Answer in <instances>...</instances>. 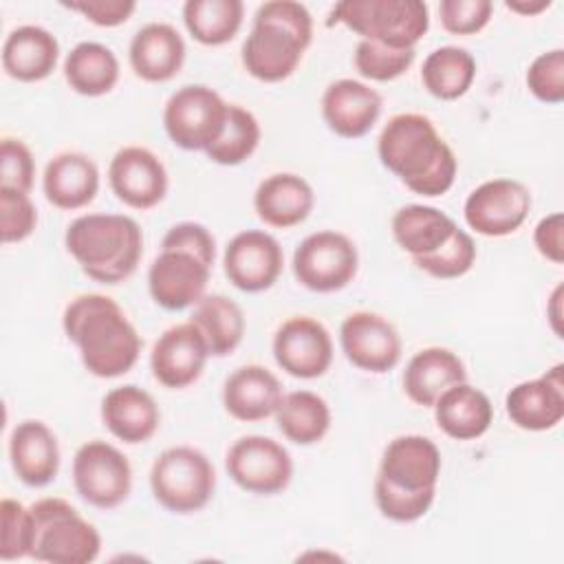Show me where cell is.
<instances>
[{
    "label": "cell",
    "instance_id": "cell-12",
    "mask_svg": "<svg viewBox=\"0 0 564 564\" xmlns=\"http://www.w3.org/2000/svg\"><path fill=\"white\" fill-rule=\"evenodd\" d=\"M225 469L240 489L256 496L280 494L293 478L289 449L262 434H249L234 441L225 456Z\"/></svg>",
    "mask_w": 564,
    "mask_h": 564
},
{
    "label": "cell",
    "instance_id": "cell-18",
    "mask_svg": "<svg viewBox=\"0 0 564 564\" xmlns=\"http://www.w3.org/2000/svg\"><path fill=\"white\" fill-rule=\"evenodd\" d=\"M212 267L194 253L161 249L148 269V291L165 311H183L196 304L207 289Z\"/></svg>",
    "mask_w": 564,
    "mask_h": 564
},
{
    "label": "cell",
    "instance_id": "cell-43",
    "mask_svg": "<svg viewBox=\"0 0 564 564\" xmlns=\"http://www.w3.org/2000/svg\"><path fill=\"white\" fill-rule=\"evenodd\" d=\"M494 13L491 0H443L438 4V18L452 35H476L480 33Z\"/></svg>",
    "mask_w": 564,
    "mask_h": 564
},
{
    "label": "cell",
    "instance_id": "cell-49",
    "mask_svg": "<svg viewBox=\"0 0 564 564\" xmlns=\"http://www.w3.org/2000/svg\"><path fill=\"white\" fill-rule=\"evenodd\" d=\"M553 2L551 0H507L505 7L513 13H520V15H538L542 11H546Z\"/></svg>",
    "mask_w": 564,
    "mask_h": 564
},
{
    "label": "cell",
    "instance_id": "cell-39",
    "mask_svg": "<svg viewBox=\"0 0 564 564\" xmlns=\"http://www.w3.org/2000/svg\"><path fill=\"white\" fill-rule=\"evenodd\" d=\"M476 262V242L474 238L458 227V231L434 253L416 258L414 264L432 278L454 280L465 275Z\"/></svg>",
    "mask_w": 564,
    "mask_h": 564
},
{
    "label": "cell",
    "instance_id": "cell-25",
    "mask_svg": "<svg viewBox=\"0 0 564 564\" xmlns=\"http://www.w3.org/2000/svg\"><path fill=\"white\" fill-rule=\"evenodd\" d=\"M101 421L115 438L128 445H139L156 434L161 412L148 390L126 383L112 388L101 399Z\"/></svg>",
    "mask_w": 564,
    "mask_h": 564
},
{
    "label": "cell",
    "instance_id": "cell-31",
    "mask_svg": "<svg viewBox=\"0 0 564 564\" xmlns=\"http://www.w3.org/2000/svg\"><path fill=\"white\" fill-rule=\"evenodd\" d=\"M390 229L394 242L416 260L441 249L458 231V225L438 207L412 203L394 212Z\"/></svg>",
    "mask_w": 564,
    "mask_h": 564
},
{
    "label": "cell",
    "instance_id": "cell-28",
    "mask_svg": "<svg viewBox=\"0 0 564 564\" xmlns=\"http://www.w3.org/2000/svg\"><path fill=\"white\" fill-rule=\"evenodd\" d=\"M59 62L57 37L37 24L13 29L2 44V68L11 79L33 84L46 79Z\"/></svg>",
    "mask_w": 564,
    "mask_h": 564
},
{
    "label": "cell",
    "instance_id": "cell-4",
    "mask_svg": "<svg viewBox=\"0 0 564 564\" xmlns=\"http://www.w3.org/2000/svg\"><path fill=\"white\" fill-rule=\"evenodd\" d=\"M313 40L308 9L293 0H269L258 7L242 44L245 70L264 84L291 77Z\"/></svg>",
    "mask_w": 564,
    "mask_h": 564
},
{
    "label": "cell",
    "instance_id": "cell-5",
    "mask_svg": "<svg viewBox=\"0 0 564 564\" xmlns=\"http://www.w3.org/2000/svg\"><path fill=\"white\" fill-rule=\"evenodd\" d=\"M66 251L79 269L99 284L128 280L143 256V234L126 214H84L64 234Z\"/></svg>",
    "mask_w": 564,
    "mask_h": 564
},
{
    "label": "cell",
    "instance_id": "cell-23",
    "mask_svg": "<svg viewBox=\"0 0 564 564\" xmlns=\"http://www.w3.org/2000/svg\"><path fill=\"white\" fill-rule=\"evenodd\" d=\"M282 397L280 379L258 364L236 368L223 383V405L229 416L242 423L273 416Z\"/></svg>",
    "mask_w": 564,
    "mask_h": 564
},
{
    "label": "cell",
    "instance_id": "cell-47",
    "mask_svg": "<svg viewBox=\"0 0 564 564\" xmlns=\"http://www.w3.org/2000/svg\"><path fill=\"white\" fill-rule=\"evenodd\" d=\"M533 245L542 258L553 264L564 262V216L553 212L544 216L533 229Z\"/></svg>",
    "mask_w": 564,
    "mask_h": 564
},
{
    "label": "cell",
    "instance_id": "cell-19",
    "mask_svg": "<svg viewBox=\"0 0 564 564\" xmlns=\"http://www.w3.org/2000/svg\"><path fill=\"white\" fill-rule=\"evenodd\" d=\"M209 357L207 341L198 326L183 322L159 335L150 352V370L161 386L181 390L203 375Z\"/></svg>",
    "mask_w": 564,
    "mask_h": 564
},
{
    "label": "cell",
    "instance_id": "cell-38",
    "mask_svg": "<svg viewBox=\"0 0 564 564\" xmlns=\"http://www.w3.org/2000/svg\"><path fill=\"white\" fill-rule=\"evenodd\" d=\"M414 57L416 48H392L370 40H359L355 46V68L370 82H392L405 75Z\"/></svg>",
    "mask_w": 564,
    "mask_h": 564
},
{
    "label": "cell",
    "instance_id": "cell-20",
    "mask_svg": "<svg viewBox=\"0 0 564 564\" xmlns=\"http://www.w3.org/2000/svg\"><path fill=\"white\" fill-rule=\"evenodd\" d=\"M507 416L527 432H544L564 419V364L544 375L516 383L505 397Z\"/></svg>",
    "mask_w": 564,
    "mask_h": 564
},
{
    "label": "cell",
    "instance_id": "cell-1",
    "mask_svg": "<svg viewBox=\"0 0 564 564\" xmlns=\"http://www.w3.org/2000/svg\"><path fill=\"white\" fill-rule=\"evenodd\" d=\"M377 154L381 165L419 196H443L456 181L454 150L421 112L390 117L379 132Z\"/></svg>",
    "mask_w": 564,
    "mask_h": 564
},
{
    "label": "cell",
    "instance_id": "cell-17",
    "mask_svg": "<svg viewBox=\"0 0 564 564\" xmlns=\"http://www.w3.org/2000/svg\"><path fill=\"white\" fill-rule=\"evenodd\" d=\"M112 194L132 209H152L167 194V170L163 161L143 145H126L108 165Z\"/></svg>",
    "mask_w": 564,
    "mask_h": 564
},
{
    "label": "cell",
    "instance_id": "cell-26",
    "mask_svg": "<svg viewBox=\"0 0 564 564\" xmlns=\"http://www.w3.org/2000/svg\"><path fill=\"white\" fill-rule=\"evenodd\" d=\"M315 205L313 187L293 172H275L260 181L253 192L258 218L275 229H291L308 218Z\"/></svg>",
    "mask_w": 564,
    "mask_h": 564
},
{
    "label": "cell",
    "instance_id": "cell-2",
    "mask_svg": "<svg viewBox=\"0 0 564 564\" xmlns=\"http://www.w3.org/2000/svg\"><path fill=\"white\" fill-rule=\"evenodd\" d=\"M62 328L93 377L117 379L130 372L139 359L141 337L123 308L108 295L73 297L64 308Z\"/></svg>",
    "mask_w": 564,
    "mask_h": 564
},
{
    "label": "cell",
    "instance_id": "cell-11",
    "mask_svg": "<svg viewBox=\"0 0 564 564\" xmlns=\"http://www.w3.org/2000/svg\"><path fill=\"white\" fill-rule=\"evenodd\" d=\"M73 485L84 502L97 509H115L132 489L130 460L106 441H88L73 456Z\"/></svg>",
    "mask_w": 564,
    "mask_h": 564
},
{
    "label": "cell",
    "instance_id": "cell-16",
    "mask_svg": "<svg viewBox=\"0 0 564 564\" xmlns=\"http://www.w3.org/2000/svg\"><path fill=\"white\" fill-rule=\"evenodd\" d=\"M339 344L355 368L372 375L390 372L401 359L399 330L392 322L372 311L346 315L339 326Z\"/></svg>",
    "mask_w": 564,
    "mask_h": 564
},
{
    "label": "cell",
    "instance_id": "cell-45",
    "mask_svg": "<svg viewBox=\"0 0 564 564\" xmlns=\"http://www.w3.org/2000/svg\"><path fill=\"white\" fill-rule=\"evenodd\" d=\"M161 249H181V251L194 253L200 260H205L209 267H214V260H216V238L205 225L194 220L172 225L161 240Z\"/></svg>",
    "mask_w": 564,
    "mask_h": 564
},
{
    "label": "cell",
    "instance_id": "cell-27",
    "mask_svg": "<svg viewBox=\"0 0 564 564\" xmlns=\"http://www.w3.org/2000/svg\"><path fill=\"white\" fill-rule=\"evenodd\" d=\"M42 189L53 207L64 212L82 209L99 192L97 163L82 152H59L44 167Z\"/></svg>",
    "mask_w": 564,
    "mask_h": 564
},
{
    "label": "cell",
    "instance_id": "cell-42",
    "mask_svg": "<svg viewBox=\"0 0 564 564\" xmlns=\"http://www.w3.org/2000/svg\"><path fill=\"white\" fill-rule=\"evenodd\" d=\"M2 516V542H0V560H22L31 555V509L20 500L2 498L0 502Z\"/></svg>",
    "mask_w": 564,
    "mask_h": 564
},
{
    "label": "cell",
    "instance_id": "cell-9",
    "mask_svg": "<svg viewBox=\"0 0 564 564\" xmlns=\"http://www.w3.org/2000/svg\"><path fill=\"white\" fill-rule=\"evenodd\" d=\"M229 104L205 84H187L170 95L163 108V128L181 150H207L227 123Z\"/></svg>",
    "mask_w": 564,
    "mask_h": 564
},
{
    "label": "cell",
    "instance_id": "cell-3",
    "mask_svg": "<svg viewBox=\"0 0 564 564\" xmlns=\"http://www.w3.org/2000/svg\"><path fill=\"white\" fill-rule=\"evenodd\" d=\"M438 476L441 452L434 441L421 434L392 438L375 480L377 509L392 522H416L434 502Z\"/></svg>",
    "mask_w": 564,
    "mask_h": 564
},
{
    "label": "cell",
    "instance_id": "cell-14",
    "mask_svg": "<svg viewBox=\"0 0 564 564\" xmlns=\"http://www.w3.org/2000/svg\"><path fill=\"white\" fill-rule=\"evenodd\" d=\"M275 364L291 377L317 379L333 364V339L328 328L308 315L282 322L271 344Z\"/></svg>",
    "mask_w": 564,
    "mask_h": 564
},
{
    "label": "cell",
    "instance_id": "cell-44",
    "mask_svg": "<svg viewBox=\"0 0 564 564\" xmlns=\"http://www.w3.org/2000/svg\"><path fill=\"white\" fill-rule=\"evenodd\" d=\"M35 181V159L20 139L4 137L0 143V187L31 192Z\"/></svg>",
    "mask_w": 564,
    "mask_h": 564
},
{
    "label": "cell",
    "instance_id": "cell-10",
    "mask_svg": "<svg viewBox=\"0 0 564 564\" xmlns=\"http://www.w3.org/2000/svg\"><path fill=\"white\" fill-rule=\"evenodd\" d=\"M359 269L355 242L333 229L306 236L293 251V275L313 293H335L348 286Z\"/></svg>",
    "mask_w": 564,
    "mask_h": 564
},
{
    "label": "cell",
    "instance_id": "cell-15",
    "mask_svg": "<svg viewBox=\"0 0 564 564\" xmlns=\"http://www.w3.org/2000/svg\"><path fill=\"white\" fill-rule=\"evenodd\" d=\"M284 267L280 242L262 229L238 231L225 247L223 269L227 280L245 293L271 289Z\"/></svg>",
    "mask_w": 564,
    "mask_h": 564
},
{
    "label": "cell",
    "instance_id": "cell-30",
    "mask_svg": "<svg viewBox=\"0 0 564 564\" xmlns=\"http://www.w3.org/2000/svg\"><path fill=\"white\" fill-rule=\"evenodd\" d=\"M432 408L436 425L454 441L480 438L494 421L489 397L467 381L447 388Z\"/></svg>",
    "mask_w": 564,
    "mask_h": 564
},
{
    "label": "cell",
    "instance_id": "cell-46",
    "mask_svg": "<svg viewBox=\"0 0 564 564\" xmlns=\"http://www.w3.org/2000/svg\"><path fill=\"white\" fill-rule=\"evenodd\" d=\"M62 7L82 13L88 22L97 26H119L128 22V18L134 13L137 2L132 0H73V2H62Z\"/></svg>",
    "mask_w": 564,
    "mask_h": 564
},
{
    "label": "cell",
    "instance_id": "cell-13",
    "mask_svg": "<svg viewBox=\"0 0 564 564\" xmlns=\"http://www.w3.org/2000/svg\"><path fill=\"white\" fill-rule=\"evenodd\" d=\"M531 212V192L516 178H491L469 192L463 216L471 231L487 238L516 234Z\"/></svg>",
    "mask_w": 564,
    "mask_h": 564
},
{
    "label": "cell",
    "instance_id": "cell-6",
    "mask_svg": "<svg viewBox=\"0 0 564 564\" xmlns=\"http://www.w3.org/2000/svg\"><path fill=\"white\" fill-rule=\"evenodd\" d=\"M31 555L48 564H88L101 551V535L68 500L42 498L31 507Z\"/></svg>",
    "mask_w": 564,
    "mask_h": 564
},
{
    "label": "cell",
    "instance_id": "cell-48",
    "mask_svg": "<svg viewBox=\"0 0 564 564\" xmlns=\"http://www.w3.org/2000/svg\"><path fill=\"white\" fill-rule=\"evenodd\" d=\"M562 284H557L549 297V304H546V315H549V322H551V328L557 337H562Z\"/></svg>",
    "mask_w": 564,
    "mask_h": 564
},
{
    "label": "cell",
    "instance_id": "cell-8",
    "mask_svg": "<svg viewBox=\"0 0 564 564\" xmlns=\"http://www.w3.org/2000/svg\"><path fill=\"white\" fill-rule=\"evenodd\" d=\"M154 500L170 513L187 516L205 509L216 489V471L209 458L189 445L163 449L150 467Z\"/></svg>",
    "mask_w": 564,
    "mask_h": 564
},
{
    "label": "cell",
    "instance_id": "cell-21",
    "mask_svg": "<svg viewBox=\"0 0 564 564\" xmlns=\"http://www.w3.org/2000/svg\"><path fill=\"white\" fill-rule=\"evenodd\" d=\"M381 108V95L372 86L350 77L330 82L322 95V117L328 130L341 139L366 137L375 128Z\"/></svg>",
    "mask_w": 564,
    "mask_h": 564
},
{
    "label": "cell",
    "instance_id": "cell-37",
    "mask_svg": "<svg viewBox=\"0 0 564 564\" xmlns=\"http://www.w3.org/2000/svg\"><path fill=\"white\" fill-rule=\"evenodd\" d=\"M260 137L262 130L253 112L238 104H229L225 130L220 139L205 150V154L218 165H240L258 150Z\"/></svg>",
    "mask_w": 564,
    "mask_h": 564
},
{
    "label": "cell",
    "instance_id": "cell-32",
    "mask_svg": "<svg viewBox=\"0 0 564 564\" xmlns=\"http://www.w3.org/2000/svg\"><path fill=\"white\" fill-rule=\"evenodd\" d=\"M64 79L77 95H108L119 82V59L101 42H79L64 59Z\"/></svg>",
    "mask_w": 564,
    "mask_h": 564
},
{
    "label": "cell",
    "instance_id": "cell-22",
    "mask_svg": "<svg viewBox=\"0 0 564 564\" xmlns=\"http://www.w3.org/2000/svg\"><path fill=\"white\" fill-rule=\"evenodd\" d=\"M9 460L20 482L26 487H46L59 471L57 436L46 423L26 419L9 436Z\"/></svg>",
    "mask_w": 564,
    "mask_h": 564
},
{
    "label": "cell",
    "instance_id": "cell-7",
    "mask_svg": "<svg viewBox=\"0 0 564 564\" xmlns=\"http://www.w3.org/2000/svg\"><path fill=\"white\" fill-rule=\"evenodd\" d=\"M328 24H344L361 40L392 48H416L430 29V9L421 0H341Z\"/></svg>",
    "mask_w": 564,
    "mask_h": 564
},
{
    "label": "cell",
    "instance_id": "cell-36",
    "mask_svg": "<svg viewBox=\"0 0 564 564\" xmlns=\"http://www.w3.org/2000/svg\"><path fill=\"white\" fill-rule=\"evenodd\" d=\"M245 4L240 0H187L183 22L189 35L203 46L231 42L242 26Z\"/></svg>",
    "mask_w": 564,
    "mask_h": 564
},
{
    "label": "cell",
    "instance_id": "cell-35",
    "mask_svg": "<svg viewBox=\"0 0 564 564\" xmlns=\"http://www.w3.org/2000/svg\"><path fill=\"white\" fill-rule=\"evenodd\" d=\"M476 79V59L463 46H438L421 66V82L425 90L441 99L454 101L463 97Z\"/></svg>",
    "mask_w": 564,
    "mask_h": 564
},
{
    "label": "cell",
    "instance_id": "cell-33",
    "mask_svg": "<svg viewBox=\"0 0 564 564\" xmlns=\"http://www.w3.org/2000/svg\"><path fill=\"white\" fill-rule=\"evenodd\" d=\"M203 333L212 357L231 355L245 337V313L227 295H203L189 317Z\"/></svg>",
    "mask_w": 564,
    "mask_h": 564
},
{
    "label": "cell",
    "instance_id": "cell-40",
    "mask_svg": "<svg viewBox=\"0 0 564 564\" xmlns=\"http://www.w3.org/2000/svg\"><path fill=\"white\" fill-rule=\"evenodd\" d=\"M527 88L542 104L564 101V48L540 53L527 68Z\"/></svg>",
    "mask_w": 564,
    "mask_h": 564
},
{
    "label": "cell",
    "instance_id": "cell-41",
    "mask_svg": "<svg viewBox=\"0 0 564 564\" xmlns=\"http://www.w3.org/2000/svg\"><path fill=\"white\" fill-rule=\"evenodd\" d=\"M37 225V209L26 192L0 187V238L4 245L26 240Z\"/></svg>",
    "mask_w": 564,
    "mask_h": 564
},
{
    "label": "cell",
    "instance_id": "cell-29",
    "mask_svg": "<svg viewBox=\"0 0 564 564\" xmlns=\"http://www.w3.org/2000/svg\"><path fill=\"white\" fill-rule=\"evenodd\" d=\"M463 381H467L463 359L454 350L441 346H427L412 355L403 372V390L408 399L423 408H432L447 388Z\"/></svg>",
    "mask_w": 564,
    "mask_h": 564
},
{
    "label": "cell",
    "instance_id": "cell-24",
    "mask_svg": "<svg viewBox=\"0 0 564 564\" xmlns=\"http://www.w3.org/2000/svg\"><path fill=\"white\" fill-rule=\"evenodd\" d=\"M128 59L139 79L163 84L181 73L185 62V42L172 24L150 22L132 35Z\"/></svg>",
    "mask_w": 564,
    "mask_h": 564
},
{
    "label": "cell",
    "instance_id": "cell-34",
    "mask_svg": "<svg viewBox=\"0 0 564 564\" xmlns=\"http://www.w3.org/2000/svg\"><path fill=\"white\" fill-rule=\"evenodd\" d=\"M273 416L282 436L295 445H315L330 430V408L311 390L286 392Z\"/></svg>",
    "mask_w": 564,
    "mask_h": 564
}]
</instances>
